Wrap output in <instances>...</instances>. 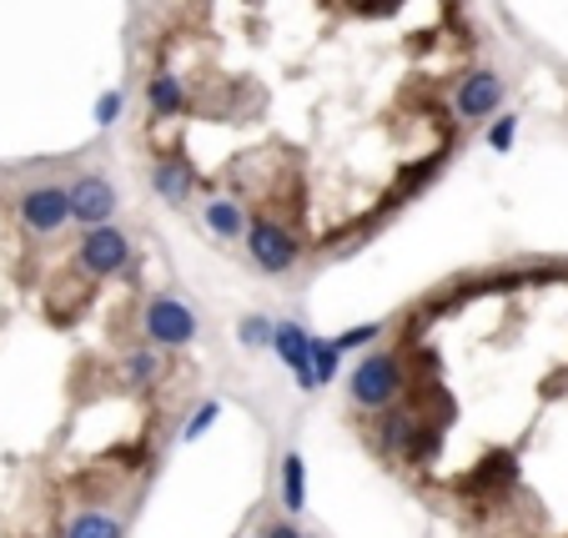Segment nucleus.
<instances>
[{
    "label": "nucleus",
    "mask_w": 568,
    "mask_h": 538,
    "mask_svg": "<svg viewBox=\"0 0 568 538\" xmlns=\"http://www.w3.org/2000/svg\"><path fill=\"white\" fill-rule=\"evenodd\" d=\"M146 106L156 111V116L172 121V116H182V111L192 106V91H186V81L176 71H156L146 81Z\"/></svg>",
    "instance_id": "9"
},
{
    "label": "nucleus",
    "mask_w": 568,
    "mask_h": 538,
    "mask_svg": "<svg viewBox=\"0 0 568 538\" xmlns=\"http://www.w3.org/2000/svg\"><path fill=\"white\" fill-rule=\"evenodd\" d=\"M262 538H302V534L292 524H267V528H262Z\"/></svg>",
    "instance_id": "21"
},
{
    "label": "nucleus",
    "mask_w": 568,
    "mask_h": 538,
    "mask_svg": "<svg viewBox=\"0 0 568 538\" xmlns=\"http://www.w3.org/2000/svg\"><path fill=\"white\" fill-rule=\"evenodd\" d=\"M202 216H206V226H212L222 242H236L242 232H247V212H242V202H232V196H212Z\"/></svg>",
    "instance_id": "11"
},
{
    "label": "nucleus",
    "mask_w": 568,
    "mask_h": 538,
    "mask_svg": "<svg viewBox=\"0 0 568 538\" xmlns=\"http://www.w3.org/2000/svg\"><path fill=\"white\" fill-rule=\"evenodd\" d=\"M383 333V323H363V327H347L343 337H337V353H347V347H367L373 337Z\"/></svg>",
    "instance_id": "17"
},
{
    "label": "nucleus",
    "mask_w": 568,
    "mask_h": 538,
    "mask_svg": "<svg viewBox=\"0 0 568 538\" xmlns=\"http://www.w3.org/2000/svg\"><path fill=\"white\" fill-rule=\"evenodd\" d=\"M121 373H126L131 388H146V383H156V353H131Z\"/></svg>",
    "instance_id": "15"
},
{
    "label": "nucleus",
    "mask_w": 568,
    "mask_h": 538,
    "mask_svg": "<svg viewBox=\"0 0 568 538\" xmlns=\"http://www.w3.org/2000/svg\"><path fill=\"white\" fill-rule=\"evenodd\" d=\"M282 504H287V514H302V504H307V474H302L297 453L282 458Z\"/></svg>",
    "instance_id": "12"
},
{
    "label": "nucleus",
    "mask_w": 568,
    "mask_h": 538,
    "mask_svg": "<svg viewBox=\"0 0 568 538\" xmlns=\"http://www.w3.org/2000/svg\"><path fill=\"white\" fill-rule=\"evenodd\" d=\"M65 196H71V222H81V226L111 222V216H116V206H121L111 176H101V172H81L71 186H65Z\"/></svg>",
    "instance_id": "5"
},
{
    "label": "nucleus",
    "mask_w": 568,
    "mask_h": 538,
    "mask_svg": "<svg viewBox=\"0 0 568 538\" xmlns=\"http://www.w3.org/2000/svg\"><path fill=\"white\" fill-rule=\"evenodd\" d=\"M236 337H242L247 347H272V323H267V317H242Z\"/></svg>",
    "instance_id": "16"
},
{
    "label": "nucleus",
    "mask_w": 568,
    "mask_h": 538,
    "mask_svg": "<svg viewBox=\"0 0 568 538\" xmlns=\"http://www.w3.org/2000/svg\"><path fill=\"white\" fill-rule=\"evenodd\" d=\"M216 413H222V403H206V408H196V418H192V428H186V438H202V433L216 423Z\"/></svg>",
    "instance_id": "20"
},
{
    "label": "nucleus",
    "mask_w": 568,
    "mask_h": 538,
    "mask_svg": "<svg viewBox=\"0 0 568 538\" xmlns=\"http://www.w3.org/2000/svg\"><path fill=\"white\" fill-rule=\"evenodd\" d=\"M242 237H247L252 267L267 272V277H287V272L302 262V237L287 222H277V216H267V212L252 216V226L242 232Z\"/></svg>",
    "instance_id": "1"
},
{
    "label": "nucleus",
    "mask_w": 568,
    "mask_h": 538,
    "mask_svg": "<svg viewBox=\"0 0 568 538\" xmlns=\"http://www.w3.org/2000/svg\"><path fill=\"white\" fill-rule=\"evenodd\" d=\"M272 347H277V357L292 367V377H297V388H302V393L317 388V377H312V363H307V347H312L307 327H297V323H277V327H272Z\"/></svg>",
    "instance_id": "8"
},
{
    "label": "nucleus",
    "mask_w": 568,
    "mask_h": 538,
    "mask_svg": "<svg viewBox=\"0 0 568 538\" xmlns=\"http://www.w3.org/2000/svg\"><path fill=\"white\" fill-rule=\"evenodd\" d=\"M504 97H508L504 75L498 71H473L453 87V116L458 121H488L498 106H504Z\"/></svg>",
    "instance_id": "6"
},
{
    "label": "nucleus",
    "mask_w": 568,
    "mask_h": 538,
    "mask_svg": "<svg viewBox=\"0 0 568 538\" xmlns=\"http://www.w3.org/2000/svg\"><path fill=\"white\" fill-rule=\"evenodd\" d=\"M75 272H87V277H116V272L131 267V242L126 232H116L111 222L101 226H87L81 242H75Z\"/></svg>",
    "instance_id": "2"
},
{
    "label": "nucleus",
    "mask_w": 568,
    "mask_h": 538,
    "mask_svg": "<svg viewBox=\"0 0 568 538\" xmlns=\"http://www.w3.org/2000/svg\"><path fill=\"white\" fill-rule=\"evenodd\" d=\"M121 106H126V97H121V91H106V97L97 101V126H116Z\"/></svg>",
    "instance_id": "18"
},
{
    "label": "nucleus",
    "mask_w": 568,
    "mask_h": 538,
    "mask_svg": "<svg viewBox=\"0 0 568 538\" xmlns=\"http://www.w3.org/2000/svg\"><path fill=\"white\" fill-rule=\"evenodd\" d=\"M16 212H21L26 232H36V237H55V232L71 222V196H65V186H31Z\"/></svg>",
    "instance_id": "7"
},
{
    "label": "nucleus",
    "mask_w": 568,
    "mask_h": 538,
    "mask_svg": "<svg viewBox=\"0 0 568 538\" xmlns=\"http://www.w3.org/2000/svg\"><path fill=\"white\" fill-rule=\"evenodd\" d=\"M307 363H312V377H317V388H322V383H333V377L343 373V353H337V343H322V337H312Z\"/></svg>",
    "instance_id": "13"
},
{
    "label": "nucleus",
    "mask_w": 568,
    "mask_h": 538,
    "mask_svg": "<svg viewBox=\"0 0 568 538\" xmlns=\"http://www.w3.org/2000/svg\"><path fill=\"white\" fill-rule=\"evenodd\" d=\"M514 131H518L514 116H498L494 126H488V146H494V151H508V146H514Z\"/></svg>",
    "instance_id": "19"
},
{
    "label": "nucleus",
    "mask_w": 568,
    "mask_h": 538,
    "mask_svg": "<svg viewBox=\"0 0 568 538\" xmlns=\"http://www.w3.org/2000/svg\"><path fill=\"white\" fill-rule=\"evenodd\" d=\"M141 333H146L151 347H166V353H172V347H186L196 337V317L182 297L161 292V297L146 302V313H141Z\"/></svg>",
    "instance_id": "4"
},
{
    "label": "nucleus",
    "mask_w": 568,
    "mask_h": 538,
    "mask_svg": "<svg viewBox=\"0 0 568 538\" xmlns=\"http://www.w3.org/2000/svg\"><path fill=\"white\" fill-rule=\"evenodd\" d=\"M65 538H121V524L111 514H81L65 528Z\"/></svg>",
    "instance_id": "14"
},
{
    "label": "nucleus",
    "mask_w": 568,
    "mask_h": 538,
    "mask_svg": "<svg viewBox=\"0 0 568 538\" xmlns=\"http://www.w3.org/2000/svg\"><path fill=\"white\" fill-rule=\"evenodd\" d=\"M192 186H196V172L186 162H156L151 166V192H156L161 202L182 206L186 196H192Z\"/></svg>",
    "instance_id": "10"
},
{
    "label": "nucleus",
    "mask_w": 568,
    "mask_h": 538,
    "mask_svg": "<svg viewBox=\"0 0 568 538\" xmlns=\"http://www.w3.org/2000/svg\"><path fill=\"white\" fill-rule=\"evenodd\" d=\"M347 393H353L357 408H393L397 393H403V373H397L393 353H373L353 367L347 377Z\"/></svg>",
    "instance_id": "3"
}]
</instances>
